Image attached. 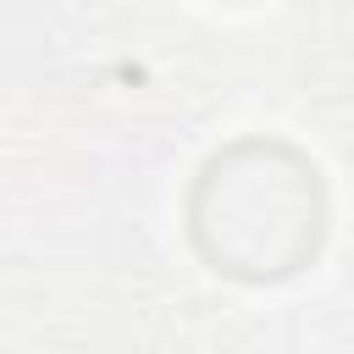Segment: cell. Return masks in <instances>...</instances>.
Masks as SVG:
<instances>
[{"mask_svg": "<svg viewBox=\"0 0 354 354\" xmlns=\"http://www.w3.org/2000/svg\"><path fill=\"white\" fill-rule=\"evenodd\" d=\"M188 232L227 277L282 282L304 271L326 238V188L315 160L277 138H238L216 149L194 177Z\"/></svg>", "mask_w": 354, "mask_h": 354, "instance_id": "1", "label": "cell"}]
</instances>
